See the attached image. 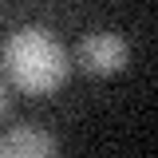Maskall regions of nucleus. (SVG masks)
<instances>
[{"mask_svg":"<svg viewBox=\"0 0 158 158\" xmlns=\"http://www.w3.org/2000/svg\"><path fill=\"white\" fill-rule=\"evenodd\" d=\"M52 154H59V142L32 123H20L0 135V158H52Z\"/></svg>","mask_w":158,"mask_h":158,"instance_id":"7ed1b4c3","label":"nucleus"},{"mask_svg":"<svg viewBox=\"0 0 158 158\" xmlns=\"http://www.w3.org/2000/svg\"><path fill=\"white\" fill-rule=\"evenodd\" d=\"M79 67L87 75H118L127 67V40L115 32H91V36L79 40Z\"/></svg>","mask_w":158,"mask_h":158,"instance_id":"f03ea898","label":"nucleus"},{"mask_svg":"<svg viewBox=\"0 0 158 158\" xmlns=\"http://www.w3.org/2000/svg\"><path fill=\"white\" fill-rule=\"evenodd\" d=\"M4 103H8V99H4V83H0V115H4Z\"/></svg>","mask_w":158,"mask_h":158,"instance_id":"20e7f679","label":"nucleus"},{"mask_svg":"<svg viewBox=\"0 0 158 158\" xmlns=\"http://www.w3.org/2000/svg\"><path fill=\"white\" fill-rule=\"evenodd\" d=\"M4 71L16 83V91L24 95H52L56 87H63V79L71 71L67 52L48 28L40 24H24L4 40Z\"/></svg>","mask_w":158,"mask_h":158,"instance_id":"f257e3e1","label":"nucleus"}]
</instances>
